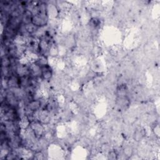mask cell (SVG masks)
<instances>
[{
    "instance_id": "obj_1",
    "label": "cell",
    "mask_w": 160,
    "mask_h": 160,
    "mask_svg": "<svg viewBox=\"0 0 160 160\" xmlns=\"http://www.w3.org/2000/svg\"><path fill=\"white\" fill-rule=\"evenodd\" d=\"M41 73L42 77L45 79H48L51 78L52 76V71L48 66L44 65V66L41 68Z\"/></svg>"
},
{
    "instance_id": "obj_2",
    "label": "cell",
    "mask_w": 160,
    "mask_h": 160,
    "mask_svg": "<svg viewBox=\"0 0 160 160\" xmlns=\"http://www.w3.org/2000/svg\"><path fill=\"white\" fill-rule=\"evenodd\" d=\"M143 130L141 128H139L138 129L135 133V139L136 140V141H141L142 138L144 136V133H143Z\"/></svg>"
}]
</instances>
